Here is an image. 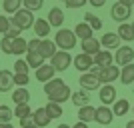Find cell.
<instances>
[{"instance_id": "obj_11", "label": "cell", "mask_w": 134, "mask_h": 128, "mask_svg": "<svg viewBox=\"0 0 134 128\" xmlns=\"http://www.w3.org/2000/svg\"><path fill=\"white\" fill-rule=\"evenodd\" d=\"M98 98H100V102H102L104 106H112L114 102L118 100V98H116V88H114L112 84H104V86L100 88Z\"/></svg>"}, {"instance_id": "obj_36", "label": "cell", "mask_w": 134, "mask_h": 128, "mask_svg": "<svg viewBox=\"0 0 134 128\" xmlns=\"http://www.w3.org/2000/svg\"><path fill=\"white\" fill-rule=\"evenodd\" d=\"M22 6L28 8V10H32V12H36L44 6V0H22Z\"/></svg>"}, {"instance_id": "obj_38", "label": "cell", "mask_w": 134, "mask_h": 128, "mask_svg": "<svg viewBox=\"0 0 134 128\" xmlns=\"http://www.w3.org/2000/svg\"><path fill=\"white\" fill-rule=\"evenodd\" d=\"M10 26H12V22L8 20V18H6V16H0V34H2V36L10 30Z\"/></svg>"}, {"instance_id": "obj_52", "label": "cell", "mask_w": 134, "mask_h": 128, "mask_svg": "<svg viewBox=\"0 0 134 128\" xmlns=\"http://www.w3.org/2000/svg\"><path fill=\"white\" fill-rule=\"evenodd\" d=\"M62 2H66V0H62Z\"/></svg>"}, {"instance_id": "obj_46", "label": "cell", "mask_w": 134, "mask_h": 128, "mask_svg": "<svg viewBox=\"0 0 134 128\" xmlns=\"http://www.w3.org/2000/svg\"><path fill=\"white\" fill-rule=\"evenodd\" d=\"M122 6H128V8H132V4H134V0H118Z\"/></svg>"}, {"instance_id": "obj_45", "label": "cell", "mask_w": 134, "mask_h": 128, "mask_svg": "<svg viewBox=\"0 0 134 128\" xmlns=\"http://www.w3.org/2000/svg\"><path fill=\"white\" fill-rule=\"evenodd\" d=\"M72 128H88V122H82V120H78V122L74 124Z\"/></svg>"}, {"instance_id": "obj_33", "label": "cell", "mask_w": 134, "mask_h": 128, "mask_svg": "<svg viewBox=\"0 0 134 128\" xmlns=\"http://www.w3.org/2000/svg\"><path fill=\"white\" fill-rule=\"evenodd\" d=\"M28 70H30V64L26 62V58H18L16 62H14V74H28Z\"/></svg>"}, {"instance_id": "obj_16", "label": "cell", "mask_w": 134, "mask_h": 128, "mask_svg": "<svg viewBox=\"0 0 134 128\" xmlns=\"http://www.w3.org/2000/svg\"><path fill=\"white\" fill-rule=\"evenodd\" d=\"M32 118H34V124L38 128H46L48 124H50V114L46 112V108H38V110H34L32 112Z\"/></svg>"}, {"instance_id": "obj_35", "label": "cell", "mask_w": 134, "mask_h": 128, "mask_svg": "<svg viewBox=\"0 0 134 128\" xmlns=\"http://www.w3.org/2000/svg\"><path fill=\"white\" fill-rule=\"evenodd\" d=\"M12 116H14V110L4 104H0V122H10Z\"/></svg>"}, {"instance_id": "obj_34", "label": "cell", "mask_w": 134, "mask_h": 128, "mask_svg": "<svg viewBox=\"0 0 134 128\" xmlns=\"http://www.w3.org/2000/svg\"><path fill=\"white\" fill-rule=\"evenodd\" d=\"M32 114V110H30V106L28 104H16V108H14V116L20 120V118H24V116H30Z\"/></svg>"}, {"instance_id": "obj_54", "label": "cell", "mask_w": 134, "mask_h": 128, "mask_svg": "<svg viewBox=\"0 0 134 128\" xmlns=\"http://www.w3.org/2000/svg\"><path fill=\"white\" fill-rule=\"evenodd\" d=\"M0 52H2V50H0Z\"/></svg>"}, {"instance_id": "obj_41", "label": "cell", "mask_w": 134, "mask_h": 128, "mask_svg": "<svg viewBox=\"0 0 134 128\" xmlns=\"http://www.w3.org/2000/svg\"><path fill=\"white\" fill-rule=\"evenodd\" d=\"M40 42H42L40 38L28 40V52H38V50H40Z\"/></svg>"}, {"instance_id": "obj_48", "label": "cell", "mask_w": 134, "mask_h": 128, "mask_svg": "<svg viewBox=\"0 0 134 128\" xmlns=\"http://www.w3.org/2000/svg\"><path fill=\"white\" fill-rule=\"evenodd\" d=\"M56 128H72V126H70V124H58Z\"/></svg>"}, {"instance_id": "obj_13", "label": "cell", "mask_w": 134, "mask_h": 128, "mask_svg": "<svg viewBox=\"0 0 134 128\" xmlns=\"http://www.w3.org/2000/svg\"><path fill=\"white\" fill-rule=\"evenodd\" d=\"M92 58H94V66H98V68H106L114 62V54H112L110 50H106V48L100 50L98 54H94Z\"/></svg>"}, {"instance_id": "obj_4", "label": "cell", "mask_w": 134, "mask_h": 128, "mask_svg": "<svg viewBox=\"0 0 134 128\" xmlns=\"http://www.w3.org/2000/svg\"><path fill=\"white\" fill-rule=\"evenodd\" d=\"M96 76L100 78L102 84H110V82H114V80L120 78V68H118L116 64H110V66H106V68H98V74H96Z\"/></svg>"}, {"instance_id": "obj_30", "label": "cell", "mask_w": 134, "mask_h": 128, "mask_svg": "<svg viewBox=\"0 0 134 128\" xmlns=\"http://www.w3.org/2000/svg\"><path fill=\"white\" fill-rule=\"evenodd\" d=\"M84 22L88 24L94 32H98V30L102 28V20L96 16V14H92V12H86V14H84Z\"/></svg>"}, {"instance_id": "obj_23", "label": "cell", "mask_w": 134, "mask_h": 128, "mask_svg": "<svg viewBox=\"0 0 134 128\" xmlns=\"http://www.w3.org/2000/svg\"><path fill=\"white\" fill-rule=\"evenodd\" d=\"M94 116H96V108L94 106L86 104V106H80L78 108V120H82V122H92Z\"/></svg>"}, {"instance_id": "obj_25", "label": "cell", "mask_w": 134, "mask_h": 128, "mask_svg": "<svg viewBox=\"0 0 134 128\" xmlns=\"http://www.w3.org/2000/svg\"><path fill=\"white\" fill-rule=\"evenodd\" d=\"M72 104L74 106H86V104H90V96H88V90H76V92H72Z\"/></svg>"}, {"instance_id": "obj_24", "label": "cell", "mask_w": 134, "mask_h": 128, "mask_svg": "<svg viewBox=\"0 0 134 128\" xmlns=\"http://www.w3.org/2000/svg\"><path fill=\"white\" fill-rule=\"evenodd\" d=\"M28 52V40H24L22 36H18V38L12 40V54L14 56H22Z\"/></svg>"}, {"instance_id": "obj_43", "label": "cell", "mask_w": 134, "mask_h": 128, "mask_svg": "<svg viewBox=\"0 0 134 128\" xmlns=\"http://www.w3.org/2000/svg\"><path fill=\"white\" fill-rule=\"evenodd\" d=\"M20 32H22V30H20V28H16V26H10V30H8V32L4 34V36H8V38H18V36H20Z\"/></svg>"}, {"instance_id": "obj_2", "label": "cell", "mask_w": 134, "mask_h": 128, "mask_svg": "<svg viewBox=\"0 0 134 128\" xmlns=\"http://www.w3.org/2000/svg\"><path fill=\"white\" fill-rule=\"evenodd\" d=\"M12 26H16L20 28V30H30V28L34 26V22H36V18H34V12L32 10H28V8H20V10L12 16Z\"/></svg>"}, {"instance_id": "obj_10", "label": "cell", "mask_w": 134, "mask_h": 128, "mask_svg": "<svg viewBox=\"0 0 134 128\" xmlns=\"http://www.w3.org/2000/svg\"><path fill=\"white\" fill-rule=\"evenodd\" d=\"M110 16H112V20H116V22H126L132 14H130V8L128 6H122L120 2H116V4H112V8H110Z\"/></svg>"}, {"instance_id": "obj_39", "label": "cell", "mask_w": 134, "mask_h": 128, "mask_svg": "<svg viewBox=\"0 0 134 128\" xmlns=\"http://www.w3.org/2000/svg\"><path fill=\"white\" fill-rule=\"evenodd\" d=\"M28 82H30L28 74H14V84L16 86H26Z\"/></svg>"}, {"instance_id": "obj_40", "label": "cell", "mask_w": 134, "mask_h": 128, "mask_svg": "<svg viewBox=\"0 0 134 128\" xmlns=\"http://www.w3.org/2000/svg\"><path fill=\"white\" fill-rule=\"evenodd\" d=\"M88 0H66L64 4H66V8H70V10H74V8H82L84 4H86Z\"/></svg>"}, {"instance_id": "obj_44", "label": "cell", "mask_w": 134, "mask_h": 128, "mask_svg": "<svg viewBox=\"0 0 134 128\" xmlns=\"http://www.w3.org/2000/svg\"><path fill=\"white\" fill-rule=\"evenodd\" d=\"M88 2L94 6V8H102V6L106 4V0H88Z\"/></svg>"}, {"instance_id": "obj_18", "label": "cell", "mask_w": 134, "mask_h": 128, "mask_svg": "<svg viewBox=\"0 0 134 128\" xmlns=\"http://www.w3.org/2000/svg\"><path fill=\"white\" fill-rule=\"evenodd\" d=\"M56 48H58V46H56V42H54V40L44 38L42 42H40V50H38V52H40L42 56H44V60H46V58H52V56H54L56 52H58Z\"/></svg>"}, {"instance_id": "obj_12", "label": "cell", "mask_w": 134, "mask_h": 128, "mask_svg": "<svg viewBox=\"0 0 134 128\" xmlns=\"http://www.w3.org/2000/svg\"><path fill=\"white\" fill-rule=\"evenodd\" d=\"M100 40H96L94 36H92V38H86V40H82V42H80V48H82V52L84 54H88V56H94V54H98V52L102 50L100 48Z\"/></svg>"}, {"instance_id": "obj_7", "label": "cell", "mask_w": 134, "mask_h": 128, "mask_svg": "<svg viewBox=\"0 0 134 128\" xmlns=\"http://www.w3.org/2000/svg\"><path fill=\"white\" fill-rule=\"evenodd\" d=\"M66 86V82L62 80V78H52V80H48V82H44V94L48 96V100H54L56 94L60 92L62 88Z\"/></svg>"}, {"instance_id": "obj_3", "label": "cell", "mask_w": 134, "mask_h": 128, "mask_svg": "<svg viewBox=\"0 0 134 128\" xmlns=\"http://www.w3.org/2000/svg\"><path fill=\"white\" fill-rule=\"evenodd\" d=\"M72 58H74V56H70V52L58 50V52H56V54L50 58V64L54 66L56 72H64V70H68V66H70Z\"/></svg>"}, {"instance_id": "obj_19", "label": "cell", "mask_w": 134, "mask_h": 128, "mask_svg": "<svg viewBox=\"0 0 134 128\" xmlns=\"http://www.w3.org/2000/svg\"><path fill=\"white\" fill-rule=\"evenodd\" d=\"M46 20L50 22V26L60 28L62 24H64V12H62V8H50V12H48V18H46Z\"/></svg>"}, {"instance_id": "obj_29", "label": "cell", "mask_w": 134, "mask_h": 128, "mask_svg": "<svg viewBox=\"0 0 134 128\" xmlns=\"http://www.w3.org/2000/svg\"><path fill=\"white\" fill-rule=\"evenodd\" d=\"M118 36H120V40H124V42H130V40H134V34H132V26L126 22H122L120 26H118Z\"/></svg>"}, {"instance_id": "obj_28", "label": "cell", "mask_w": 134, "mask_h": 128, "mask_svg": "<svg viewBox=\"0 0 134 128\" xmlns=\"http://www.w3.org/2000/svg\"><path fill=\"white\" fill-rule=\"evenodd\" d=\"M26 62L30 64V68L38 70V68L44 64V56L40 54V52H26Z\"/></svg>"}, {"instance_id": "obj_8", "label": "cell", "mask_w": 134, "mask_h": 128, "mask_svg": "<svg viewBox=\"0 0 134 128\" xmlns=\"http://www.w3.org/2000/svg\"><path fill=\"white\" fill-rule=\"evenodd\" d=\"M78 82H80V86H82V90H100V78L96 76V74H92V72H84L82 76L78 78Z\"/></svg>"}, {"instance_id": "obj_47", "label": "cell", "mask_w": 134, "mask_h": 128, "mask_svg": "<svg viewBox=\"0 0 134 128\" xmlns=\"http://www.w3.org/2000/svg\"><path fill=\"white\" fill-rule=\"evenodd\" d=\"M0 128H14L10 122H0Z\"/></svg>"}, {"instance_id": "obj_26", "label": "cell", "mask_w": 134, "mask_h": 128, "mask_svg": "<svg viewBox=\"0 0 134 128\" xmlns=\"http://www.w3.org/2000/svg\"><path fill=\"white\" fill-rule=\"evenodd\" d=\"M92 32H94V30H92L86 22H78L76 26H74V34H76V38H80V40L92 38Z\"/></svg>"}, {"instance_id": "obj_37", "label": "cell", "mask_w": 134, "mask_h": 128, "mask_svg": "<svg viewBox=\"0 0 134 128\" xmlns=\"http://www.w3.org/2000/svg\"><path fill=\"white\" fill-rule=\"evenodd\" d=\"M0 50L4 52V54H12V38L2 36V40H0Z\"/></svg>"}, {"instance_id": "obj_49", "label": "cell", "mask_w": 134, "mask_h": 128, "mask_svg": "<svg viewBox=\"0 0 134 128\" xmlns=\"http://www.w3.org/2000/svg\"><path fill=\"white\" fill-rule=\"evenodd\" d=\"M126 128H134V120H130V122H126Z\"/></svg>"}, {"instance_id": "obj_42", "label": "cell", "mask_w": 134, "mask_h": 128, "mask_svg": "<svg viewBox=\"0 0 134 128\" xmlns=\"http://www.w3.org/2000/svg\"><path fill=\"white\" fill-rule=\"evenodd\" d=\"M20 126H22V128H32V126H36V124H34V118H32V114H30V116H24V118H20Z\"/></svg>"}, {"instance_id": "obj_14", "label": "cell", "mask_w": 134, "mask_h": 128, "mask_svg": "<svg viewBox=\"0 0 134 128\" xmlns=\"http://www.w3.org/2000/svg\"><path fill=\"white\" fill-rule=\"evenodd\" d=\"M100 44L104 46L106 50H118V48H120V36H118L116 32H106V34H102Z\"/></svg>"}, {"instance_id": "obj_6", "label": "cell", "mask_w": 134, "mask_h": 128, "mask_svg": "<svg viewBox=\"0 0 134 128\" xmlns=\"http://www.w3.org/2000/svg\"><path fill=\"white\" fill-rule=\"evenodd\" d=\"M114 62L120 64V66H126V64L134 62V48H130L128 44H126V46H120V48L114 52Z\"/></svg>"}, {"instance_id": "obj_27", "label": "cell", "mask_w": 134, "mask_h": 128, "mask_svg": "<svg viewBox=\"0 0 134 128\" xmlns=\"http://www.w3.org/2000/svg\"><path fill=\"white\" fill-rule=\"evenodd\" d=\"M120 82L126 84V86L134 82V64L132 62L126 64V66H122V70H120Z\"/></svg>"}, {"instance_id": "obj_50", "label": "cell", "mask_w": 134, "mask_h": 128, "mask_svg": "<svg viewBox=\"0 0 134 128\" xmlns=\"http://www.w3.org/2000/svg\"><path fill=\"white\" fill-rule=\"evenodd\" d=\"M130 26H132V34H134V22H132V24H130Z\"/></svg>"}, {"instance_id": "obj_17", "label": "cell", "mask_w": 134, "mask_h": 128, "mask_svg": "<svg viewBox=\"0 0 134 128\" xmlns=\"http://www.w3.org/2000/svg\"><path fill=\"white\" fill-rule=\"evenodd\" d=\"M54 66L52 64H42V66L36 70V80L38 82H48V80H52L54 78Z\"/></svg>"}, {"instance_id": "obj_5", "label": "cell", "mask_w": 134, "mask_h": 128, "mask_svg": "<svg viewBox=\"0 0 134 128\" xmlns=\"http://www.w3.org/2000/svg\"><path fill=\"white\" fill-rule=\"evenodd\" d=\"M72 64H74V68L78 70V72H90V68L94 66V58L92 56H88V54H84V52H80V54H76L72 58Z\"/></svg>"}, {"instance_id": "obj_53", "label": "cell", "mask_w": 134, "mask_h": 128, "mask_svg": "<svg viewBox=\"0 0 134 128\" xmlns=\"http://www.w3.org/2000/svg\"><path fill=\"white\" fill-rule=\"evenodd\" d=\"M20 128H22V126H20Z\"/></svg>"}, {"instance_id": "obj_22", "label": "cell", "mask_w": 134, "mask_h": 128, "mask_svg": "<svg viewBox=\"0 0 134 128\" xmlns=\"http://www.w3.org/2000/svg\"><path fill=\"white\" fill-rule=\"evenodd\" d=\"M112 112H114V116H124V114H128L130 112V102L126 98H118L114 104H112Z\"/></svg>"}, {"instance_id": "obj_31", "label": "cell", "mask_w": 134, "mask_h": 128, "mask_svg": "<svg viewBox=\"0 0 134 128\" xmlns=\"http://www.w3.org/2000/svg\"><path fill=\"white\" fill-rule=\"evenodd\" d=\"M2 8H4L6 14H16V12L22 8V0H4V2H2Z\"/></svg>"}, {"instance_id": "obj_51", "label": "cell", "mask_w": 134, "mask_h": 128, "mask_svg": "<svg viewBox=\"0 0 134 128\" xmlns=\"http://www.w3.org/2000/svg\"><path fill=\"white\" fill-rule=\"evenodd\" d=\"M32 128H38V126H32Z\"/></svg>"}, {"instance_id": "obj_15", "label": "cell", "mask_w": 134, "mask_h": 128, "mask_svg": "<svg viewBox=\"0 0 134 128\" xmlns=\"http://www.w3.org/2000/svg\"><path fill=\"white\" fill-rule=\"evenodd\" d=\"M50 22L48 20H44V18H38L36 22H34V26H32V30H34V34H36V38H40V40H44L48 34H50Z\"/></svg>"}, {"instance_id": "obj_21", "label": "cell", "mask_w": 134, "mask_h": 128, "mask_svg": "<svg viewBox=\"0 0 134 128\" xmlns=\"http://www.w3.org/2000/svg\"><path fill=\"white\" fill-rule=\"evenodd\" d=\"M12 100H14V104H28L30 92L26 90V86H18V88L12 92Z\"/></svg>"}, {"instance_id": "obj_1", "label": "cell", "mask_w": 134, "mask_h": 128, "mask_svg": "<svg viewBox=\"0 0 134 128\" xmlns=\"http://www.w3.org/2000/svg\"><path fill=\"white\" fill-rule=\"evenodd\" d=\"M76 34H74V30H68V28H60L58 32L54 34V42L56 46L60 48V50H66L70 52L72 48H76Z\"/></svg>"}, {"instance_id": "obj_9", "label": "cell", "mask_w": 134, "mask_h": 128, "mask_svg": "<svg viewBox=\"0 0 134 128\" xmlns=\"http://www.w3.org/2000/svg\"><path fill=\"white\" fill-rule=\"evenodd\" d=\"M112 120H114V112H112L110 106H98L96 108V116H94V122H98L100 126H108V124H112Z\"/></svg>"}, {"instance_id": "obj_20", "label": "cell", "mask_w": 134, "mask_h": 128, "mask_svg": "<svg viewBox=\"0 0 134 128\" xmlns=\"http://www.w3.org/2000/svg\"><path fill=\"white\" fill-rule=\"evenodd\" d=\"M14 86V74L10 70H0V92H8Z\"/></svg>"}, {"instance_id": "obj_32", "label": "cell", "mask_w": 134, "mask_h": 128, "mask_svg": "<svg viewBox=\"0 0 134 128\" xmlns=\"http://www.w3.org/2000/svg\"><path fill=\"white\" fill-rule=\"evenodd\" d=\"M44 108H46V112L50 114V118H60V116H62V112H64V110H62V106L58 104V102H52V100L48 102Z\"/></svg>"}]
</instances>
